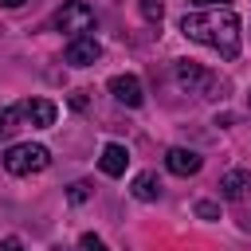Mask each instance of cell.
<instances>
[{"label": "cell", "mask_w": 251, "mask_h": 251, "mask_svg": "<svg viewBox=\"0 0 251 251\" xmlns=\"http://www.w3.org/2000/svg\"><path fill=\"white\" fill-rule=\"evenodd\" d=\"M196 216H200V220H216V216H220V208H216L212 200H200V204H196Z\"/></svg>", "instance_id": "cell-16"}, {"label": "cell", "mask_w": 251, "mask_h": 251, "mask_svg": "<svg viewBox=\"0 0 251 251\" xmlns=\"http://www.w3.org/2000/svg\"><path fill=\"white\" fill-rule=\"evenodd\" d=\"M47 165H51V153H47V145H35V141L12 145V149L4 153V169H8L12 176H27V173H39V169H47Z\"/></svg>", "instance_id": "cell-3"}, {"label": "cell", "mask_w": 251, "mask_h": 251, "mask_svg": "<svg viewBox=\"0 0 251 251\" xmlns=\"http://www.w3.org/2000/svg\"><path fill=\"white\" fill-rule=\"evenodd\" d=\"M51 24H55V31L86 35V31L94 27V8H90V4H82V0H67V4L51 16Z\"/></svg>", "instance_id": "cell-4"}, {"label": "cell", "mask_w": 251, "mask_h": 251, "mask_svg": "<svg viewBox=\"0 0 251 251\" xmlns=\"http://www.w3.org/2000/svg\"><path fill=\"white\" fill-rule=\"evenodd\" d=\"M200 165H204V157H200L196 149H180V145H173V149L165 153V169L176 173V176H192V173H200Z\"/></svg>", "instance_id": "cell-8"}, {"label": "cell", "mask_w": 251, "mask_h": 251, "mask_svg": "<svg viewBox=\"0 0 251 251\" xmlns=\"http://www.w3.org/2000/svg\"><path fill=\"white\" fill-rule=\"evenodd\" d=\"M0 251H24V243H20L16 235H4V239H0Z\"/></svg>", "instance_id": "cell-17"}, {"label": "cell", "mask_w": 251, "mask_h": 251, "mask_svg": "<svg viewBox=\"0 0 251 251\" xmlns=\"http://www.w3.org/2000/svg\"><path fill=\"white\" fill-rule=\"evenodd\" d=\"M220 196L224 200H247L251 196V173L247 169H231L220 176Z\"/></svg>", "instance_id": "cell-9"}, {"label": "cell", "mask_w": 251, "mask_h": 251, "mask_svg": "<svg viewBox=\"0 0 251 251\" xmlns=\"http://www.w3.org/2000/svg\"><path fill=\"white\" fill-rule=\"evenodd\" d=\"M0 4H4V8H20L24 0H0Z\"/></svg>", "instance_id": "cell-19"}, {"label": "cell", "mask_w": 251, "mask_h": 251, "mask_svg": "<svg viewBox=\"0 0 251 251\" xmlns=\"http://www.w3.org/2000/svg\"><path fill=\"white\" fill-rule=\"evenodd\" d=\"M126 165H129V153H126V145H118V141H110V145L102 149V157H98V169H102L106 176H122Z\"/></svg>", "instance_id": "cell-10"}, {"label": "cell", "mask_w": 251, "mask_h": 251, "mask_svg": "<svg viewBox=\"0 0 251 251\" xmlns=\"http://www.w3.org/2000/svg\"><path fill=\"white\" fill-rule=\"evenodd\" d=\"M78 251H110V247H106L98 235H90V231H86V235L78 239Z\"/></svg>", "instance_id": "cell-15"}, {"label": "cell", "mask_w": 251, "mask_h": 251, "mask_svg": "<svg viewBox=\"0 0 251 251\" xmlns=\"http://www.w3.org/2000/svg\"><path fill=\"white\" fill-rule=\"evenodd\" d=\"M161 12H165L161 0H141V16H145L149 24H161Z\"/></svg>", "instance_id": "cell-14"}, {"label": "cell", "mask_w": 251, "mask_h": 251, "mask_svg": "<svg viewBox=\"0 0 251 251\" xmlns=\"http://www.w3.org/2000/svg\"><path fill=\"white\" fill-rule=\"evenodd\" d=\"M173 75H176V86L188 90V94H196V98H220V94L227 90V82H224L216 71H208V67H200V63H192V59H180Z\"/></svg>", "instance_id": "cell-2"}, {"label": "cell", "mask_w": 251, "mask_h": 251, "mask_svg": "<svg viewBox=\"0 0 251 251\" xmlns=\"http://www.w3.org/2000/svg\"><path fill=\"white\" fill-rule=\"evenodd\" d=\"M98 55H102V43L94 35H75L67 43V63L71 67H90V63H98Z\"/></svg>", "instance_id": "cell-6"}, {"label": "cell", "mask_w": 251, "mask_h": 251, "mask_svg": "<svg viewBox=\"0 0 251 251\" xmlns=\"http://www.w3.org/2000/svg\"><path fill=\"white\" fill-rule=\"evenodd\" d=\"M16 110H20L24 126H35V129L55 126V102H47V98H24V102H16Z\"/></svg>", "instance_id": "cell-5"}, {"label": "cell", "mask_w": 251, "mask_h": 251, "mask_svg": "<svg viewBox=\"0 0 251 251\" xmlns=\"http://www.w3.org/2000/svg\"><path fill=\"white\" fill-rule=\"evenodd\" d=\"M110 94H114L122 106H141V102H145V90H141V78H137V75H114V78H110Z\"/></svg>", "instance_id": "cell-7"}, {"label": "cell", "mask_w": 251, "mask_h": 251, "mask_svg": "<svg viewBox=\"0 0 251 251\" xmlns=\"http://www.w3.org/2000/svg\"><path fill=\"white\" fill-rule=\"evenodd\" d=\"M67 196H71V204H82V200H90V184H86V180H75V184L67 188Z\"/></svg>", "instance_id": "cell-13"}, {"label": "cell", "mask_w": 251, "mask_h": 251, "mask_svg": "<svg viewBox=\"0 0 251 251\" xmlns=\"http://www.w3.org/2000/svg\"><path fill=\"white\" fill-rule=\"evenodd\" d=\"M20 126H24V122H20V110H16V106H4V110H0V137H12Z\"/></svg>", "instance_id": "cell-12"}, {"label": "cell", "mask_w": 251, "mask_h": 251, "mask_svg": "<svg viewBox=\"0 0 251 251\" xmlns=\"http://www.w3.org/2000/svg\"><path fill=\"white\" fill-rule=\"evenodd\" d=\"M180 31L212 51H220L224 59L239 55V16L231 8H208V12H192L180 20Z\"/></svg>", "instance_id": "cell-1"}, {"label": "cell", "mask_w": 251, "mask_h": 251, "mask_svg": "<svg viewBox=\"0 0 251 251\" xmlns=\"http://www.w3.org/2000/svg\"><path fill=\"white\" fill-rule=\"evenodd\" d=\"M133 196L145 200V204H149V200H161V180H157L153 173H137V176H133Z\"/></svg>", "instance_id": "cell-11"}, {"label": "cell", "mask_w": 251, "mask_h": 251, "mask_svg": "<svg viewBox=\"0 0 251 251\" xmlns=\"http://www.w3.org/2000/svg\"><path fill=\"white\" fill-rule=\"evenodd\" d=\"M196 4H204V8H227L231 0H196Z\"/></svg>", "instance_id": "cell-18"}]
</instances>
